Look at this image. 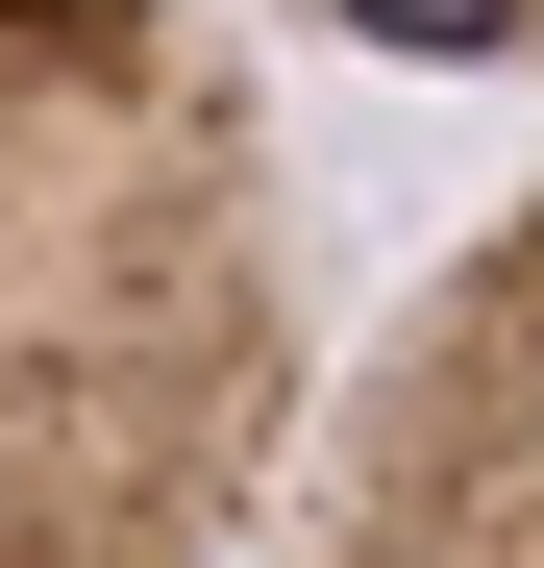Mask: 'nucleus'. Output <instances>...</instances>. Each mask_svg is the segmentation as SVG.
Listing matches in <instances>:
<instances>
[{
  "mask_svg": "<svg viewBox=\"0 0 544 568\" xmlns=\"http://www.w3.org/2000/svg\"><path fill=\"white\" fill-rule=\"evenodd\" d=\"M322 445L272 74L199 0H0V568H248Z\"/></svg>",
  "mask_w": 544,
  "mask_h": 568,
  "instance_id": "obj_1",
  "label": "nucleus"
},
{
  "mask_svg": "<svg viewBox=\"0 0 544 568\" xmlns=\"http://www.w3.org/2000/svg\"><path fill=\"white\" fill-rule=\"evenodd\" d=\"M272 568H544V173L322 396L298 495H272Z\"/></svg>",
  "mask_w": 544,
  "mask_h": 568,
  "instance_id": "obj_2",
  "label": "nucleus"
},
{
  "mask_svg": "<svg viewBox=\"0 0 544 568\" xmlns=\"http://www.w3.org/2000/svg\"><path fill=\"white\" fill-rule=\"evenodd\" d=\"M298 26H346L372 74H544V0H298Z\"/></svg>",
  "mask_w": 544,
  "mask_h": 568,
  "instance_id": "obj_3",
  "label": "nucleus"
}]
</instances>
